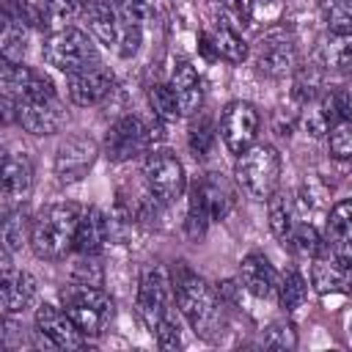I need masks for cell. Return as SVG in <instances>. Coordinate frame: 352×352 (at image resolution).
I'll list each match as a JSON object with an SVG mask.
<instances>
[{"mask_svg": "<svg viewBox=\"0 0 352 352\" xmlns=\"http://www.w3.org/2000/svg\"><path fill=\"white\" fill-rule=\"evenodd\" d=\"M41 55H44V60H47L52 69H58V72H63V74H72V72L85 69V66H91V63L99 60L96 47H94V38H91L85 30L72 28V25L52 30V33L44 38Z\"/></svg>", "mask_w": 352, "mask_h": 352, "instance_id": "5", "label": "cell"}, {"mask_svg": "<svg viewBox=\"0 0 352 352\" xmlns=\"http://www.w3.org/2000/svg\"><path fill=\"white\" fill-rule=\"evenodd\" d=\"M192 190L201 195L204 206L209 209L212 223L228 217V212L236 204V192H234V187L228 184V179L223 173H204L201 179L192 182Z\"/></svg>", "mask_w": 352, "mask_h": 352, "instance_id": "21", "label": "cell"}, {"mask_svg": "<svg viewBox=\"0 0 352 352\" xmlns=\"http://www.w3.org/2000/svg\"><path fill=\"white\" fill-rule=\"evenodd\" d=\"M85 8H88V0H44V19L58 30V28H66V22L82 14Z\"/></svg>", "mask_w": 352, "mask_h": 352, "instance_id": "31", "label": "cell"}, {"mask_svg": "<svg viewBox=\"0 0 352 352\" xmlns=\"http://www.w3.org/2000/svg\"><path fill=\"white\" fill-rule=\"evenodd\" d=\"M66 314L74 319V324L80 327V333L85 338L102 336L104 327L110 324L116 305L113 297L102 289V286H82V283H72L63 289L60 294Z\"/></svg>", "mask_w": 352, "mask_h": 352, "instance_id": "4", "label": "cell"}, {"mask_svg": "<svg viewBox=\"0 0 352 352\" xmlns=\"http://www.w3.org/2000/svg\"><path fill=\"white\" fill-rule=\"evenodd\" d=\"M173 292L182 316L190 322L195 336L214 341L226 333V305L217 289H212L198 272H192L184 261H179L173 272Z\"/></svg>", "mask_w": 352, "mask_h": 352, "instance_id": "1", "label": "cell"}, {"mask_svg": "<svg viewBox=\"0 0 352 352\" xmlns=\"http://www.w3.org/2000/svg\"><path fill=\"white\" fill-rule=\"evenodd\" d=\"M0 82H3L6 102H14V104L55 96L52 82L47 77H41L36 69L25 66V63L3 60V66H0Z\"/></svg>", "mask_w": 352, "mask_h": 352, "instance_id": "11", "label": "cell"}, {"mask_svg": "<svg viewBox=\"0 0 352 352\" xmlns=\"http://www.w3.org/2000/svg\"><path fill=\"white\" fill-rule=\"evenodd\" d=\"M258 126H261V116L256 110V104L250 102H228L223 116H220V138H223V146L231 151V154H242L245 148H250L256 143V135H258Z\"/></svg>", "mask_w": 352, "mask_h": 352, "instance_id": "8", "label": "cell"}, {"mask_svg": "<svg viewBox=\"0 0 352 352\" xmlns=\"http://www.w3.org/2000/svg\"><path fill=\"white\" fill-rule=\"evenodd\" d=\"M102 280H104V272H102V264L96 261V256H82V261L74 267V283L102 286Z\"/></svg>", "mask_w": 352, "mask_h": 352, "instance_id": "37", "label": "cell"}, {"mask_svg": "<svg viewBox=\"0 0 352 352\" xmlns=\"http://www.w3.org/2000/svg\"><path fill=\"white\" fill-rule=\"evenodd\" d=\"M327 148L336 160H352V121H336L327 132Z\"/></svg>", "mask_w": 352, "mask_h": 352, "instance_id": "34", "label": "cell"}, {"mask_svg": "<svg viewBox=\"0 0 352 352\" xmlns=\"http://www.w3.org/2000/svg\"><path fill=\"white\" fill-rule=\"evenodd\" d=\"M116 80H113V72L107 66H102L99 60L85 66V69H77L72 74H66V91H69V99L80 107H88V104H99L110 91H113Z\"/></svg>", "mask_w": 352, "mask_h": 352, "instance_id": "15", "label": "cell"}, {"mask_svg": "<svg viewBox=\"0 0 352 352\" xmlns=\"http://www.w3.org/2000/svg\"><path fill=\"white\" fill-rule=\"evenodd\" d=\"M322 16L330 33L352 36V0H322Z\"/></svg>", "mask_w": 352, "mask_h": 352, "instance_id": "30", "label": "cell"}, {"mask_svg": "<svg viewBox=\"0 0 352 352\" xmlns=\"http://www.w3.org/2000/svg\"><path fill=\"white\" fill-rule=\"evenodd\" d=\"M154 140V132L138 118V116H121L118 121L110 124V129L104 132L102 148L113 162H126L143 151H148Z\"/></svg>", "mask_w": 352, "mask_h": 352, "instance_id": "9", "label": "cell"}, {"mask_svg": "<svg viewBox=\"0 0 352 352\" xmlns=\"http://www.w3.org/2000/svg\"><path fill=\"white\" fill-rule=\"evenodd\" d=\"M327 234L336 242H344L352 236V201H338L330 212H327Z\"/></svg>", "mask_w": 352, "mask_h": 352, "instance_id": "32", "label": "cell"}, {"mask_svg": "<svg viewBox=\"0 0 352 352\" xmlns=\"http://www.w3.org/2000/svg\"><path fill=\"white\" fill-rule=\"evenodd\" d=\"M270 228L278 239L286 242V236L292 234V228L297 226V206H294V198L283 195V192H275L270 201Z\"/></svg>", "mask_w": 352, "mask_h": 352, "instance_id": "25", "label": "cell"}, {"mask_svg": "<svg viewBox=\"0 0 352 352\" xmlns=\"http://www.w3.org/2000/svg\"><path fill=\"white\" fill-rule=\"evenodd\" d=\"M311 286L322 297L352 294V261L344 253H319V256H314Z\"/></svg>", "mask_w": 352, "mask_h": 352, "instance_id": "14", "label": "cell"}, {"mask_svg": "<svg viewBox=\"0 0 352 352\" xmlns=\"http://www.w3.org/2000/svg\"><path fill=\"white\" fill-rule=\"evenodd\" d=\"M204 41L214 50L217 58L228 60V63H242L248 58V44L242 41L239 30H236V22H228L226 16H220L206 33H204Z\"/></svg>", "mask_w": 352, "mask_h": 352, "instance_id": "22", "label": "cell"}, {"mask_svg": "<svg viewBox=\"0 0 352 352\" xmlns=\"http://www.w3.org/2000/svg\"><path fill=\"white\" fill-rule=\"evenodd\" d=\"M36 330L44 338V344L55 349H80L88 344V338L80 333L74 319L66 314V308H58L52 302L38 305L36 311Z\"/></svg>", "mask_w": 352, "mask_h": 352, "instance_id": "13", "label": "cell"}, {"mask_svg": "<svg viewBox=\"0 0 352 352\" xmlns=\"http://www.w3.org/2000/svg\"><path fill=\"white\" fill-rule=\"evenodd\" d=\"M286 245H289L294 253L311 256V258L324 250V239H322V234H319L311 223H297V226L292 228V234L286 236Z\"/></svg>", "mask_w": 352, "mask_h": 352, "instance_id": "29", "label": "cell"}, {"mask_svg": "<svg viewBox=\"0 0 352 352\" xmlns=\"http://www.w3.org/2000/svg\"><path fill=\"white\" fill-rule=\"evenodd\" d=\"M143 179L148 192L160 201V204H173L176 198H182L184 187H187V173L182 160L168 151V148H154L148 151V157L143 160Z\"/></svg>", "mask_w": 352, "mask_h": 352, "instance_id": "7", "label": "cell"}, {"mask_svg": "<svg viewBox=\"0 0 352 352\" xmlns=\"http://www.w3.org/2000/svg\"><path fill=\"white\" fill-rule=\"evenodd\" d=\"M118 11V16L132 25V28H143V22L148 19V0H110Z\"/></svg>", "mask_w": 352, "mask_h": 352, "instance_id": "36", "label": "cell"}, {"mask_svg": "<svg viewBox=\"0 0 352 352\" xmlns=\"http://www.w3.org/2000/svg\"><path fill=\"white\" fill-rule=\"evenodd\" d=\"M236 184L256 201H270L280 184V154L270 143H253L236 157Z\"/></svg>", "mask_w": 352, "mask_h": 352, "instance_id": "3", "label": "cell"}, {"mask_svg": "<svg viewBox=\"0 0 352 352\" xmlns=\"http://www.w3.org/2000/svg\"><path fill=\"white\" fill-rule=\"evenodd\" d=\"M300 58H297V44L294 38L280 30V28H272L267 30L258 44H256V66L270 74V77H286L297 69Z\"/></svg>", "mask_w": 352, "mask_h": 352, "instance_id": "10", "label": "cell"}, {"mask_svg": "<svg viewBox=\"0 0 352 352\" xmlns=\"http://www.w3.org/2000/svg\"><path fill=\"white\" fill-rule=\"evenodd\" d=\"M261 346H267V349H294L297 346V327L292 322H272L261 333Z\"/></svg>", "mask_w": 352, "mask_h": 352, "instance_id": "33", "label": "cell"}, {"mask_svg": "<svg viewBox=\"0 0 352 352\" xmlns=\"http://www.w3.org/2000/svg\"><path fill=\"white\" fill-rule=\"evenodd\" d=\"M80 209L74 204H50L33 217L30 228V248L38 258L55 261L63 258L74 248L77 236V223H80Z\"/></svg>", "mask_w": 352, "mask_h": 352, "instance_id": "2", "label": "cell"}, {"mask_svg": "<svg viewBox=\"0 0 352 352\" xmlns=\"http://www.w3.org/2000/svg\"><path fill=\"white\" fill-rule=\"evenodd\" d=\"M154 338H157V344H160L162 349H179V346H182V336H179L176 319L170 316L168 322H162V324L154 330Z\"/></svg>", "mask_w": 352, "mask_h": 352, "instance_id": "38", "label": "cell"}, {"mask_svg": "<svg viewBox=\"0 0 352 352\" xmlns=\"http://www.w3.org/2000/svg\"><path fill=\"white\" fill-rule=\"evenodd\" d=\"M148 107H151L154 118L162 121V124H170V121H176V118H182V107H179V102H176V94H173V88L165 85V82H154V85L148 88Z\"/></svg>", "mask_w": 352, "mask_h": 352, "instance_id": "27", "label": "cell"}, {"mask_svg": "<svg viewBox=\"0 0 352 352\" xmlns=\"http://www.w3.org/2000/svg\"><path fill=\"white\" fill-rule=\"evenodd\" d=\"M30 228H33V220L28 223V214L22 206H14V209H6V217H3V250L6 253H16L25 239H30Z\"/></svg>", "mask_w": 352, "mask_h": 352, "instance_id": "26", "label": "cell"}, {"mask_svg": "<svg viewBox=\"0 0 352 352\" xmlns=\"http://www.w3.org/2000/svg\"><path fill=\"white\" fill-rule=\"evenodd\" d=\"M99 157V146L96 140L85 138V135H72L66 138L58 151H55V176L60 184H72L80 182L96 162Z\"/></svg>", "mask_w": 352, "mask_h": 352, "instance_id": "12", "label": "cell"}, {"mask_svg": "<svg viewBox=\"0 0 352 352\" xmlns=\"http://www.w3.org/2000/svg\"><path fill=\"white\" fill-rule=\"evenodd\" d=\"M305 297H308V283H305V278H302L297 270L283 272V275H280V286H278V302H280V308H283L286 314H292V311H297V308L305 302Z\"/></svg>", "mask_w": 352, "mask_h": 352, "instance_id": "28", "label": "cell"}, {"mask_svg": "<svg viewBox=\"0 0 352 352\" xmlns=\"http://www.w3.org/2000/svg\"><path fill=\"white\" fill-rule=\"evenodd\" d=\"M11 253L3 250V275H0V305L6 316L22 314L33 297H36V280L30 272L25 270H14L11 267Z\"/></svg>", "mask_w": 352, "mask_h": 352, "instance_id": "17", "label": "cell"}, {"mask_svg": "<svg viewBox=\"0 0 352 352\" xmlns=\"http://www.w3.org/2000/svg\"><path fill=\"white\" fill-rule=\"evenodd\" d=\"M110 234H113L110 217H107L99 206H88V209H82L80 223H77L74 250H77L80 256H99L102 248L107 245Z\"/></svg>", "mask_w": 352, "mask_h": 352, "instance_id": "18", "label": "cell"}, {"mask_svg": "<svg viewBox=\"0 0 352 352\" xmlns=\"http://www.w3.org/2000/svg\"><path fill=\"white\" fill-rule=\"evenodd\" d=\"M33 190V168L25 154H6L3 160V201L6 209L22 206Z\"/></svg>", "mask_w": 352, "mask_h": 352, "instance_id": "20", "label": "cell"}, {"mask_svg": "<svg viewBox=\"0 0 352 352\" xmlns=\"http://www.w3.org/2000/svg\"><path fill=\"white\" fill-rule=\"evenodd\" d=\"M176 94V102L182 107V116H192L201 110V102H204V88H201V77L195 72V66L190 60H182L176 63L173 74H170V82H168Z\"/></svg>", "mask_w": 352, "mask_h": 352, "instance_id": "23", "label": "cell"}, {"mask_svg": "<svg viewBox=\"0 0 352 352\" xmlns=\"http://www.w3.org/2000/svg\"><path fill=\"white\" fill-rule=\"evenodd\" d=\"M239 286L245 292H250L253 297H278V286H280V278L275 272V267L270 264L267 256L261 253H250L242 258L239 264Z\"/></svg>", "mask_w": 352, "mask_h": 352, "instance_id": "19", "label": "cell"}, {"mask_svg": "<svg viewBox=\"0 0 352 352\" xmlns=\"http://www.w3.org/2000/svg\"><path fill=\"white\" fill-rule=\"evenodd\" d=\"M187 143H190V151H192L198 160L209 154V148H212V143H214V126H212V121H209L206 116H201V118L190 126Z\"/></svg>", "mask_w": 352, "mask_h": 352, "instance_id": "35", "label": "cell"}, {"mask_svg": "<svg viewBox=\"0 0 352 352\" xmlns=\"http://www.w3.org/2000/svg\"><path fill=\"white\" fill-rule=\"evenodd\" d=\"M226 16H231L236 25H248L253 16V0H223Z\"/></svg>", "mask_w": 352, "mask_h": 352, "instance_id": "39", "label": "cell"}, {"mask_svg": "<svg viewBox=\"0 0 352 352\" xmlns=\"http://www.w3.org/2000/svg\"><path fill=\"white\" fill-rule=\"evenodd\" d=\"M341 253H344V256L352 261V236H349V239H344V250H341Z\"/></svg>", "mask_w": 352, "mask_h": 352, "instance_id": "41", "label": "cell"}, {"mask_svg": "<svg viewBox=\"0 0 352 352\" xmlns=\"http://www.w3.org/2000/svg\"><path fill=\"white\" fill-rule=\"evenodd\" d=\"M314 60H316L319 69H327V72L352 69V36L333 33V36L322 38L314 50Z\"/></svg>", "mask_w": 352, "mask_h": 352, "instance_id": "24", "label": "cell"}, {"mask_svg": "<svg viewBox=\"0 0 352 352\" xmlns=\"http://www.w3.org/2000/svg\"><path fill=\"white\" fill-rule=\"evenodd\" d=\"M333 102H336L338 118L352 121V88H338V91H333Z\"/></svg>", "mask_w": 352, "mask_h": 352, "instance_id": "40", "label": "cell"}, {"mask_svg": "<svg viewBox=\"0 0 352 352\" xmlns=\"http://www.w3.org/2000/svg\"><path fill=\"white\" fill-rule=\"evenodd\" d=\"M14 110H16V124L30 135H52L63 126V118H66V110L58 96L19 102L14 104Z\"/></svg>", "mask_w": 352, "mask_h": 352, "instance_id": "16", "label": "cell"}, {"mask_svg": "<svg viewBox=\"0 0 352 352\" xmlns=\"http://www.w3.org/2000/svg\"><path fill=\"white\" fill-rule=\"evenodd\" d=\"M173 300H176L173 278L162 267H146L140 275V286H138V316L151 330V336L162 322L173 316L170 311Z\"/></svg>", "mask_w": 352, "mask_h": 352, "instance_id": "6", "label": "cell"}]
</instances>
